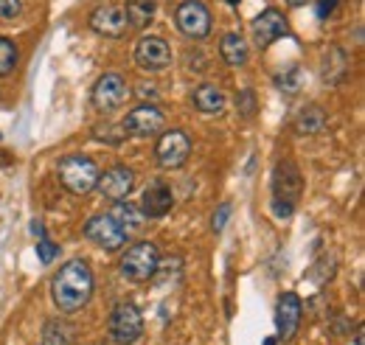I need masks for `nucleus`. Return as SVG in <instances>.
<instances>
[{"label":"nucleus","instance_id":"obj_18","mask_svg":"<svg viewBox=\"0 0 365 345\" xmlns=\"http://www.w3.org/2000/svg\"><path fill=\"white\" fill-rule=\"evenodd\" d=\"M220 53H222V59L228 62L230 68H242V65L247 62V56H250L245 37H242V34H236V31H230V34L222 37V43H220Z\"/></svg>","mask_w":365,"mask_h":345},{"label":"nucleus","instance_id":"obj_14","mask_svg":"<svg viewBox=\"0 0 365 345\" xmlns=\"http://www.w3.org/2000/svg\"><path fill=\"white\" fill-rule=\"evenodd\" d=\"M96 188H98L107 200L121 202V200H127V197L133 194V188H135V172L127 169V166H113V169H107L104 174H98Z\"/></svg>","mask_w":365,"mask_h":345},{"label":"nucleus","instance_id":"obj_30","mask_svg":"<svg viewBox=\"0 0 365 345\" xmlns=\"http://www.w3.org/2000/svg\"><path fill=\"white\" fill-rule=\"evenodd\" d=\"M287 3H289V6H304L307 0H287Z\"/></svg>","mask_w":365,"mask_h":345},{"label":"nucleus","instance_id":"obj_16","mask_svg":"<svg viewBox=\"0 0 365 345\" xmlns=\"http://www.w3.org/2000/svg\"><path fill=\"white\" fill-rule=\"evenodd\" d=\"M172 208H175V194H172V188H169L163 180L149 182V188H146L143 197H140V211H143V216L160 219V216L169 214Z\"/></svg>","mask_w":365,"mask_h":345},{"label":"nucleus","instance_id":"obj_19","mask_svg":"<svg viewBox=\"0 0 365 345\" xmlns=\"http://www.w3.org/2000/svg\"><path fill=\"white\" fill-rule=\"evenodd\" d=\"M155 11H158L155 0H127V6H124L130 29H146L155 20Z\"/></svg>","mask_w":365,"mask_h":345},{"label":"nucleus","instance_id":"obj_3","mask_svg":"<svg viewBox=\"0 0 365 345\" xmlns=\"http://www.w3.org/2000/svg\"><path fill=\"white\" fill-rule=\"evenodd\" d=\"M56 177H59V182L71 194L82 197V194H91L93 188H96V182H98V166L93 163L88 155H68V158L59 160Z\"/></svg>","mask_w":365,"mask_h":345},{"label":"nucleus","instance_id":"obj_5","mask_svg":"<svg viewBox=\"0 0 365 345\" xmlns=\"http://www.w3.org/2000/svg\"><path fill=\"white\" fill-rule=\"evenodd\" d=\"M85 236H88V242H93L96 247H101V250H107V253L121 250V247L127 244V239H130V233H127L110 214L91 216L88 225H85Z\"/></svg>","mask_w":365,"mask_h":345},{"label":"nucleus","instance_id":"obj_12","mask_svg":"<svg viewBox=\"0 0 365 345\" xmlns=\"http://www.w3.org/2000/svg\"><path fill=\"white\" fill-rule=\"evenodd\" d=\"M301 314H304V306H301V298L295 292H284L278 298V303H275V329H278V337L284 343H289L298 334Z\"/></svg>","mask_w":365,"mask_h":345},{"label":"nucleus","instance_id":"obj_22","mask_svg":"<svg viewBox=\"0 0 365 345\" xmlns=\"http://www.w3.org/2000/svg\"><path fill=\"white\" fill-rule=\"evenodd\" d=\"M73 343V326L65 320H51L43 331V345H71Z\"/></svg>","mask_w":365,"mask_h":345},{"label":"nucleus","instance_id":"obj_27","mask_svg":"<svg viewBox=\"0 0 365 345\" xmlns=\"http://www.w3.org/2000/svg\"><path fill=\"white\" fill-rule=\"evenodd\" d=\"M337 3H340V0H318V3H315V11H318L320 20H326V17L337 9Z\"/></svg>","mask_w":365,"mask_h":345},{"label":"nucleus","instance_id":"obj_29","mask_svg":"<svg viewBox=\"0 0 365 345\" xmlns=\"http://www.w3.org/2000/svg\"><path fill=\"white\" fill-rule=\"evenodd\" d=\"M31 233H34L37 239H46V227H43V222H31Z\"/></svg>","mask_w":365,"mask_h":345},{"label":"nucleus","instance_id":"obj_26","mask_svg":"<svg viewBox=\"0 0 365 345\" xmlns=\"http://www.w3.org/2000/svg\"><path fill=\"white\" fill-rule=\"evenodd\" d=\"M20 11H23V3L20 0H0V17L14 20Z\"/></svg>","mask_w":365,"mask_h":345},{"label":"nucleus","instance_id":"obj_31","mask_svg":"<svg viewBox=\"0 0 365 345\" xmlns=\"http://www.w3.org/2000/svg\"><path fill=\"white\" fill-rule=\"evenodd\" d=\"M225 3H228V6H239V3H242V0H225Z\"/></svg>","mask_w":365,"mask_h":345},{"label":"nucleus","instance_id":"obj_2","mask_svg":"<svg viewBox=\"0 0 365 345\" xmlns=\"http://www.w3.org/2000/svg\"><path fill=\"white\" fill-rule=\"evenodd\" d=\"M301 188H304V180H301L295 160L284 158L273 172V214L281 216V219L292 216L295 202L301 197Z\"/></svg>","mask_w":365,"mask_h":345},{"label":"nucleus","instance_id":"obj_10","mask_svg":"<svg viewBox=\"0 0 365 345\" xmlns=\"http://www.w3.org/2000/svg\"><path fill=\"white\" fill-rule=\"evenodd\" d=\"M135 62L149 73H160L172 65V48L163 37H140L135 45Z\"/></svg>","mask_w":365,"mask_h":345},{"label":"nucleus","instance_id":"obj_15","mask_svg":"<svg viewBox=\"0 0 365 345\" xmlns=\"http://www.w3.org/2000/svg\"><path fill=\"white\" fill-rule=\"evenodd\" d=\"M287 31H289L287 20H284V14L278 9H267L253 20V43H256V48H270Z\"/></svg>","mask_w":365,"mask_h":345},{"label":"nucleus","instance_id":"obj_9","mask_svg":"<svg viewBox=\"0 0 365 345\" xmlns=\"http://www.w3.org/2000/svg\"><path fill=\"white\" fill-rule=\"evenodd\" d=\"M188 155H191V140L182 130H169L160 135L158 149H155L160 169H180V166H185Z\"/></svg>","mask_w":365,"mask_h":345},{"label":"nucleus","instance_id":"obj_24","mask_svg":"<svg viewBox=\"0 0 365 345\" xmlns=\"http://www.w3.org/2000/svg\"><path fill=\"white\" fill-rule=\"evenodd\" d=\"M301 82H304V73H301V68H298V65L287 68V71L275 79L278 90H281V93H287V96H295V93L301 90Z\"/></svg>","mask_w":365,"mask_h":345},{"label":"nucleus","instance_id":"obj_21","mask_svg":"<svg viewBox=\"0 0 365 345\" xmlns=\"http://www.w3.org/2000/svg\"><path fill=\"white\" fill-rule=\"evenodd\" d=\"M295 130L301 132V135H318V132L326 130V115H323V110L320 107H307V110H301V115H298V121H295Z\"/></svg>","mask_w":365,"mask_h":345},{"label":"nucleus","instance_id":"obj_28","mask_svg":"<svg viewBox=\"0 0 365 345\" xmlns=\"http://www.w3.org/2000/svg\"><path fill=\"white\" fill-rule=\"evenodd\" d=\"M228 216H230V202H222V205H220V211L214 214V230H222V227H225V222H228Z\"/></svg>","mask_w":365,"mask_h":345},{"label":"nucleus","instance_id":"obj_13","mask_svg":"<svg viewBox=\"0 0 365 345\" xmlns=\"http://www.w3.org/2000/svg\"><path fill=\"white\" fill-rule=\"evenodd\" d=\"M91 29L101 37H110V40H118L127 34L130 23H127V14H124V6H98L91 14Z\"/></svg>","mask_w":365,"mask_h":345},{"label":"nucleus","instance_id":"obj_4","mask_svg":"<svg viewBox=\"0 0 365 345\" xmlns=\"http://www.w3.org/2000/svg\"><path fill=\"white\" fill-rule=\"evenodd\" d=\"M158 264H160L158 247L152 242H138V244H133L124 253V259H121V275L127 281L143 284V281H149L158 272Z\"/></svg>","mask_w":365,"mask_h":345},{"label":"nucleus","instance_id":"obj_8","mask_svg":"<svg viewBox=\"0 0 365 345\" xmlns=\"http://www.w3.org/2000/svg\"><path fill=\"white\" fill-rule=\"evenodd\" d=\"M127 98H130V85L118 73H104L93 87V107L98 113H113V110L124 107Z\"/></svg>","mask_w":365,"mask_h":345},{"label":"nucleus","instance_id":"obj_7","mask_svg":"<svg viewBox=\"0 0 365 345\" xmlns=\"http://www.w3.org/2000/svg\"><path fill=\"white\" fill-rule=\"evenodd\" d=\"M175 23L191 40H202L211 34V11L202 0H182L175 11Z\"/></svg>","mask_w":365,"mask_h":345},{"label":"nucleus","instance_id":"obj_17","mask_svg":"<svg viewBox=\"0 0 365 345\" xmlns=\"http://www.w3.org/2000/svg\"><path fill=\"white\" fill-rule=\"evenodd\" d=\"M194 107L205 115H220L225 110V93L217 85H200L194 90Z\"/></svg>","mask_w":365,"mask_h":345},{"label":"nucleus","instance_id":"obj_20","mask_svg":"<svg viewBox=\"0 0 365 345\" xmlns=\"http://www.w3.org/2000/svg\"><path fill=\"white\" fill-rule=\"evenodd\" d=\"M113 219L133 236V233H138V230H143V211L138 208V205H133V202H115V208H113Z\"/></svg>","mask_w":365,"mask_h":345},{"label":"nucleus","instance_id":"obj_1","mask_svg":"<svg viewBox=\"0 0 365 345\" xmlns=\"http://www.w3.org/2000/svg\"><path fill=\"white\" fill-rule=\"evenodd\" d=\"M93 295V272L88 267V261L71 259L65 261L56 275L51 278V298L56 303L59 311L71 314L79 311L82 306H88Z\"/></svg>","mask_w":365,"mask_h":345},{"label":"nucleus","instance_id":"obj_32","mask_svg":"<svg viewBox=\"0 0 365 345\" xmlns=\"http://www.w3.org/2000/svg\"><path fill=\"white\" fill-rule=\"evenodd\" d=\"M264 345H275V340H273V337H267V340H264Z\"/></svg>","mask_w":365,"mask_h":345},{"label":"nucleus","instance_id":"obj_25","mask_svg":"<svg viewBox=\"0 0 365 345\" xmlns=\"http://www.w3.org/2000/svg\"><path fill=\"white\" fill-rule=\"evenodd\" d=\"M56 250H59V247H56V244H53V242H51V239H37V256H40V261H43V264H51V261L56 259Z\"/></svg>","mask_w":365,"mask_h":345},{"label":"nucleus","instance_id":"obj_11","mask_svg":"<svg viewBox=\"0 0 365 345\" xmlns=\"http://www.w3.org/2000/svg\"><path fill=\"white\" fill-rule=\"evenodd\" d=\"M166 127V118L160 113V107L155 104H140L133 113H127L121 130L135 135V138H149V135H158V132Z\"/></svg>","mask_w":365,"mask_h":345},{"label":"nucleus","instance_id":"obj_6","mask_svg":"<svg viewBox=\"0 0 365 345\" xmlns=\"http://www.w3.org/2000/svg\"><path fill=\"white\" fill-rule=\"evenodd\" d=\"M143 334V317L135 309V303H118L110 314V337L118 345H133Z\"/></svg>","mask_w":365,"mask_h":345},{"label":"nucleus","instance_id":"obj_23","mask_svg":"<svg viewBox=\"0 0 365 345\" xmlns=\"http://www.w3.org/2000/svg\"><path fill=\"white\" fill-rule=\"evenodd\" d=\"M17 62H20V51H17V45L11 43L9 37H0V79L11 76L14 68H17Z\"/></svg>","mask_w":365,"mask_h":345}]
</instances>
